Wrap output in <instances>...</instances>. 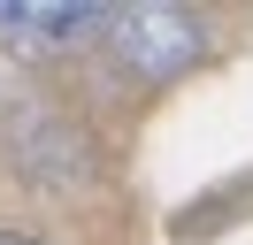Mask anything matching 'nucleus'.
<instances>
[{
  "mask_svg": "<svg viewBox=\"0 0 253 245\" xmlns=\"http://www.w3.org/2000/svg\"><path fill=\"white\" fill-rule=\"evenodd\" d=\"M115 39V61L138 77H176L184 61H200V23H192L184 8H108L100 15Z\"/></svg>",
  "mask_w": 253,
  "mask_h": 245,
  "instance_id": "1",
  "label": "nucleus"
},
{
  "mask_svg": "<svg viewBox=\"0 0 253 245\" xmlns=\"http://www.w3.org/2000/svg\"><path fill=\"white\" fill-rule=\"evenodd\" d=\"M100 8H69V0H31V8H0V39H23V46H54V39H77L92 31Z\"/></svg>",
  "mask_w": 253,
  "mask_h": 245,
  "instance_id": "2",
  "label": "nucleus"
},
{
  "mask_svg": "<svg viewBox=\"0 0 253 245\" xmlns=\"http://www.w3.org/2000/svg\"><path fill=\"white\" fill-rule=\"evenodd\" d=\"M0 245H31V238H0Z\"/></svg>",
  "mask_w": 253,
  "mask_h": 245,
  "instance_id": "3",
  "label": "nucleus"
}]
</instances>
